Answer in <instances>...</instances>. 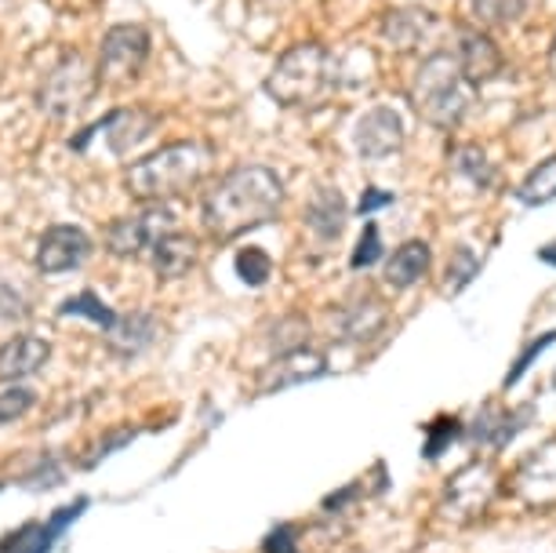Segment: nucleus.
Wrapping results in <instances>:
<instances>
[{"label": "nucleus", "mask_w": 556, "mask_h": 553, "mask_svg": "<svg viewBox=\"0 0 556 553\" xmlns=\"http://www.w3.org/2000/svg\"><path fill=\"white\" fill-rule=\"evenodd\" d=\"M285 204V179L266 164H244L223 175L204 197V229L215 241H233L255 226H266Z\"/></svg>", "instance_id": "f257e3e1"}, {"label": "nucleus", "mask_w": 556, "mask_h": 553, "mask_svg": "<svg viewBox=\"0 0 556 553\" xmlns=\"http://www.w3.org/2000/svg\"><path fill=\"white\" fill-rule=\"evenodd\" d=\"M269 99L288 110H320L339 91V59L317 40L291 45L266 77Z\"/></svg>", "instance_id": "f03ea898"}, {"label": "nucleus", "mask_w": 556, "mask_h": 553, "mask_svg": "<svg viewBox=\"0 0 556 553\" xmlns=\"http://www.w3.org/2000/svg\"><path fill=\"white\" fill-rule=\"evenodd\" d=\"M212 146L204 142H172L164 150H156L142 161H135L124 172V186L135 201L142 204H164L172 197L190 193L193 186L204 183V175L212 172Z\"/></svg>", "instance_id": "7ed1b4c3"}, {"label": "nucleus", "mask_w": 556, "mask_h": 553, "mask_svg": "<svg viewBox=\"0 0 556 553\" xmlns=\"http://www.w3.org/2000/svg\"><path fill=\"white\" fill-rule=\"evenodd\" d=\"M407 99L426 124L451 131L455 124H462L469 102H473V85L466 80L451 51H437L415 70L412 85H407Z\"/></svg>", "instance_id": "20e7f679"}, {"label": "nucleus", "mask_w": 556, "mask_h": 553, "mask_svg": "<svg viewBox=\"0 0 556 553\" xmlns=\"http://www.w3.org/2000/svg\"><path fill=\"white\" fill-rule=\"evenodd\" d=\"M99 91V73L88 59L70 51L62 55L55 66L48 70L45 85H40V110L51 113V117H73L96 99Z\"/></svg>", "instance_id": "39448f33"}, {"label": "nucleus", "mask_w": 556, "mask_h": 553, "mask_svg": "<svg viewBox=\"0 0 556 553\" xmlns=\"http://www.w3.org/2000/svg\"><path fill=\"white\" fill-rule=\"evenodd\" d=\"M146 62H150V34L142 26H113L106 29L102 37V48H99V85H110V88H124L131 80L142 77Z\"/></svg>", "instance_id": "423d86ee"}, {"label": "nucleus", "mask_w": 556, "mask_h": 553, "mask_svg": "<svg viewBox=\"0 0 556 553\" xmlns=\"http://www.w3.org/2000/svg\"><path fill=\"white\" fill-rule=\"evenodd\" d=\"M175 229V215L164 204H146L142 212L124 215L106 229V252L117 259H139Z\"/></svg>", "instance_id": "0eeeda50"}, {"label": "nucleus", "mask_w": 556, "mask_h": 553, "mask_svg": "<svg viewBox=\"0 0 556 553\" xmlns=\"http://www.w3.org/2000/svg\"><path fill=\"white\" fill-rule=\"evenodd\" d=\"M491 495H495V466L488 458H473L469 466H462L451 477L447 492H444V514L455 520H469L477 514H484Z\"/></svg>", "instance_id": "6e6552de"}, {"label": "nucleus", "mask_w": 556, "mask_h": 553, "mask_svg": "<svg viewBox=\"0 0 556 553\" xmlns=\"http://www.w3.org/2000/svg\"><path fill=\"white\" fill-rule=\"evenodd\" d=\"M153 124H156L153 113H146L139 106L117 110V113H110V117H102L99 124H91L88 131H80L77 139H70V146L73 150H88L91 139H102L110 153H128L153 131Z\"/></svg>", "instance_id": "1a4fd4ad"}, {"label": "nucleus", "mask_w": 556, "mask_h": 553, "mask_svg": "<svg viewBox=\"0 0 556 553\" xmlns=\"http://www.w3.org/2000/svg\"><path fill=\"white\" fill-rule=\"evenodd\" d=\"M513 488H517V495L534 510L556 506V437H549L542 448H534L517 466Z\"/></svg>", "instance_id": "9d476101"}, {"label": "nucleus", "mask_w": 556, "mask_h": 553, "mask_svg": "<svg viewBox=\"0 0 556 553\" xmlns=\"http://www.w3.org/2000/svg\"><path fill=\"white\" fill-rule=\"evenodd\" d=\"M88 255H91V237L80 226H51L40 234L34 263L45 277H55L66 274V269H77Z\"/></svg>", "instance_id": "9b49d317"}, {"label": "nucleus", "mask_w": 556, "mask_h": 553, "mask_svg": "<svg viewBox=\"0 0 556 553\" xmlns=\"http://www.w3.org/2000/svg\"><path fill=\"white\" fill-rule=\"evenodd\" d=\"M353 142H356V153H361L364 161H386V156L401 153L404 150V121H401V113L390 110V106L367 110L364 117L356 121Z\"/></svg>", "instance_id": "f8f14e48"}, {"label": "nucleus", "mask_w": 556, "mask_h": 553, "mask_svg": "<svg viewBox=\"0 0 556 553\" xmlns=\"http://www.w3.org/2000/svg\"><path fill=\"white\" fill-rule=\"evenodd\" d=\"M328 372V357L317 350H288L280 357H273L266 368L258 375V393H280V390H291V386H302V382H313Z\"/></svg>", "instance_id": "ddd939ff"}, {"label": "nucleus", "mask_w": 556, "mask_h": 553, "mask_svg": "<svg viewBox=\"0 0 556 553\" xmlns=\"http://www.w3.org/2000/svg\"><path fill=\"white\" fill-rule=\"evenodd\" d=\"M455 59H458L462 73H466V80L473 88L502 73V51H498L495 40H491V34H484V29H462Z\"/></svg>", "instance_id": "4468645a"}, {"label": "nucleus", "mask_w": 556, "mask_h": 553, "mask_svg": "<svg viewBox=\"0 0 556 553\" xmlns=\"http://www.w3.org/2000/svg\"><path fill=\"white\" fill-rule=\"evenodd\" d=\"M51 361L48 339L37 336H15L0 347V382H23L34 379L37 372H45V364Z\"/></svg>", "instance_id": "2eb2a0df"}, {"label": "nucleus", "mask_w": 556, "mask_h": 553, "mask_svg": "<svg viewBox=\"0 0 556 553\" xmlns=\"http://www.w3.org/2000/svg\"><path fill=\"white\" fill-rule=\"evenodd\" d=\"M150 259H153L156 277L178 280V277H186L197 266V259H201V244H197V237L172 229V234H164L161 241L150 248Z\"/></svg>", "instance_id": "dca6fc26"}, {"label": "nucleus", "mask_w": 556, "mask_h": 553, "mask_svg": "<svg viewBox=\"0 0 556 553\" xmlns=\"http://www.w3.org/2000/svg\"><path fill=\"white\" fill-rule=\"evenodd\" d=\"M345 218H350V208H345L342 193L324 186V190L313 193V201L306 208V226L320 241H339L342 229H345Z\"/></svg>", "instance_id": "f3484780"}, {"label": "nucleus", "mask_w": 556, "mask_h": 553, "mask_svg": "<svg viewBox=\"0 0 556 553\" xmlns=\"http://www.w3.org/2000/svg\"><path fill=\"white\" fill-rule=\"evenodd\" d=\"M433 23L437 18L422 12V8H404V12H390L382 18V37L396 51H415L429 37Z\"/></svg>", "instance_id": "a211bd4d"}, {"label": "nucleus", "mask_w": 556, "mask_h": 553, "mask_svg": "<svg viewBox=\"0 0 556 553\" xmlns=\"http://www.w3.org/2000/svg\"><path fill=\"white\" fill-rule=\"evenodd\" d=\"M429 263H433V252H429L426 241H404L386 263V285L396 291L412 288L429 274Z\"/></svg>", "instance_id": "6ab92c4d"}, {"label": "nucleus", "mask_w": 556, "mask_h": 553, "mask_svg": "<svg viewBox=\"0 0 556 553\" xmlns=\"http://www.w3.org/2000/svg\"><path fill=\"white\" fill-rule=\"evenodd\" d=\"M528 419V409H520V412H509V409H498V404H488L484 412L477 415V423H473V430H469V437H473L477 444H488V448H502V444H509L513 437H517Z\"/></svg>", "instance_id": "aec40b11"}, {"label": "nucleus", "mask_w": 556, "mask_h": 553, "mask_svg": "<svg viewBox=\"0 0 556 553\" xmlns=\"http://www.w3.org/2000/svg\"><path fill=\"white\" fill-rule=\"evenodd\" d=\"M110 350L121 353V357H135V353H142L146 347L153 342L156 336V321L153 313H128V317H117V325L110 331Z\"/></svg>", "instance_id": "412c9836"}, {"label": "nucleus", "mask_w": 556, "mask_h": 553, "mask_svg": "<svg viewBox=\"0 0 556 553\" xmlns=\"http://www.w3.org/2000/svg\"><path fill=\"white\" fill-rule=\"evenodd\" d=\"M382 325H386V310H382V302H379V299H361V302H353V306H345V310H342V317H339L342 339H350V342H364V339L379 336Z\"/></svg>", "instance_id": "4be33fe9"}, {"label": "nucleus", "mask_w": 556, "mask_h": 553, "mask_svg": "<svg viewBox=\"0 0 556 553\" xmlns=\"http://www.w3.org/2000/svg\"><path fill=\"white\" fill-rule=\"evenodd\" d=\"M528 12V0H466V15L473 18V29H502L520 23Z\"/></svg>", "instance_id": "5701e85b"}, {"label": "nucleus", "mask_w": 556, "mask_h": 553, "mask_svg": "<svg viewBox=\"0 0 556 553\" xmlns=\"http://www.w3.org/2000/svg\"><path fill=\"white\" fill-rule=\"evenodd\" d=\"M80 506H84V503H77V506H62L59 514L48 520V525H29V528L23 531V539H15V553H48V550H51V542H55V539L62 536V528H66L70 520L80 514Z\"/></svg>", "instance_id": "b1692460"}, {"label": "nucleus", "mask_w": 556, "mask_h": 553, "mask_svg": "<svg viewBox=\"0 0 556 553\" xmlns=\"http://www.w3.org/2000/svg\"><path fill=\"white\" fill-rule=\"evenodd\" d=\"M517 197L523 204L539 208V204H549L556 201V156H549V161H542L539 168H534L528 179L520 183Z\"/></svg>", "instance_id": "393cba45"}, {"label": "nucleus", "mask_w": 556, "mask_h": 553, "mask_svg": "<svg viewBox=\"0 0 556 553\" xmlns=\"http://www.w3.org/2000/svg\"><path fill=\"white\" fill-rule=\"evenodd\" d=\"M62 313L66 317H91L96 325H102V328H113L117 325V313H113L106 302H102L99 296H91V291H80V296H70L66 302H62Z\"/></svg>", "instance_id": "a878e982"}, {"label": "nucleus", "mask_w": 556, "mask_h": 553, "mask_svg": "<svg viewBox=\"0 0 556 553\" xmlns=\"http://www.w3.org/2000/svg\"><path fill=\"white\" fill-rule=\"evenodd\" d=\"M455 168L466 175L469 183H477L480 190L495 183V168H491V161L480 146H462V150H455Z\"/></svg>", "instance_id": "bb28decb"}, {"label": "nucleus", "mask_w": 556, "mask_h": 553, "mask_svg": "<svg viewBox=\"0 0 556 553\" xmlns=\"http://www.w3.org/2000/svg\"><path fill=\"white\" fill-rule=\"evenodd\" d=\"M37 404V393L29 390L23 382H8L4 390H0V426L23 419V415Z\"/></svg>", "instance_id": "cd10ccee"}, {"label": "nucleus", "mask_w": 556, "mask_h": 553, "mask_svg": "<svg viewBox=\"0 0 556 553\" xmlns=\"http://www.w3.org/2000/svg\"><path fill=\"white\" fill-rule=\"evenodd\" d=\"M273 274V259L262 252V248H244L237 255V277L244 280L248 288H262Z\"/></svg>", "instance_id": "c85d7f7f"}, {"label": "nucleus", "mask_w": 556, "mask_h": 553, "mask_svg": "<svg viewBox=\"0 0 556 553\" xmlns=\"http://www.w3.org/2000/svg\"><path fill=\"white\" fill-rule=\"evenodd\" d=\"M477 255L469 252V248H458L455 259L447 263V291H462L469 285V280L477 277Z\"/></svg>", "instance_id": "c756f323"}, {"label": "nucleus", "mask_w": 556, "mask_h": 553, "mask_svg": "<svg viewBox=\"0 0 556 553\" xmlns=\"http://www.w3.org/2000/svg\"><path fill=\"white\" fill-rule=\"evenodd\" d=\"M382 259V241H379V226L375 223H367L364 226V237L356 241V252H353V269H367V266H375Z\"/></svg>", "instance_id": "7c9ffc66"}, {"label": "nucleus", "mask_w": 556, "mask_h": 553, "mask_svg": "<svg viewBox=\"0 0 556 553\" xmlns=\"http://www.w3.org/2000/svg\"><path fill=\"white\" fill-rule=\"evenodd\" d=\"M458 430H462L458 419H437L433 426H429V433H426V448H422L426 458H440V455H444V448H447L451 441H455Z\"/></svg>", "instance_id": "2f4dec72"}, {"label": "nucleus", "mask_w": 556, "mask_h": 553, "mask_svg": "<svg viewBox=\"0 0 556 553\" xmlns=\"http://www.w3.org/2000/svg\"><path fill=\"white\" fill-rule=\"evenodd\" d=\"M553 342H556V331H545L542 339L528 342V347H523V353H520V357H517V364H513V368H509V375H506V386H517V382L523 379V372L531 368V361L539 357V353H545V350H549Z\"/></svg>", "instance_id": "473e14b6"}, {"label": "nucleus", "mask_w": 556, "mask_h": 553, "mask_svg": "<svg viewBox=\"0 0 556 553\" xmlns=\"http://www.w3.org/2000/svg\"><path fill=\"white\" fill-rule=\"evenodd\" d=\"M266 553H299V539H295V528L291 525H280L273 528L266 536V546H262Z\"/></svg>", "instance_id": "72a5a7b5"}, {"label": "nucleus", "mask_w": 556, "mask_h": 553, "mask_svg": "<svg viewBox=\"0 0 556 553\" xmlns=\"http://www.w3.org/2000/svg\"><path fill=\"white\" fill-rule=\"evenodd\" d=\"M386 204H393V193H386V190H364L361 204H356V212H361V215H375Z\"/></svg>", "instance_id": "f704fd0d"}, {"label": "nucleus", "mask_w": 556, "mask_h": 553, "mask_svg": "<svg viewBox=\"0 0 556 553\" xmlns=\"http://www.w3.org/2000/svg\"><path fill=\"white\" fill-rule=\"evenodd\" d=\"M539 259H542V263H549V266H556V241H553V244H545V248H542V252H539Z\"/></svg>", "instance_id": "c9c22d12"}, {"label": "nucleus", "mask_w": 556, "mask_h": 553, "mask_svg": "<svg viewBox=\"0 0 556 553\" xmlns=\"http://www.w3.org/2000/svg\"><path fill=\"white\" fill-rule=\"evenodd\" d=\"M553 386H556V375H553Z\"/></svg>", "instance_id": "e433bc0d"}]
</instances>
